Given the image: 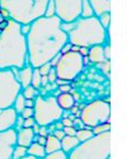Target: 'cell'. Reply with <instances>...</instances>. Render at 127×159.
Listing matches in <instances>:
<instances>
[{"instance_id": "cell-15", "label": "cell", "mask_w": 127, "mask_h": 159, "mask_svg": "<svg viewBox=\"0 0 127 159\" xmlns=\"http://www.w3.org/2000/svg\"><path fill=\"white\" fill-rule=\"evenodd\" d=\"M44 149L46 154H50V152L60 150V140L57 139L53 134H48L46 136V142H45Z\"/></svg>"}, {"instance_id": "cell-3", "label": "cell", "mask_w": 127, "mask_h": 159, "mask_svg": "<svg viewBox=\"0 0 127 159\" xmlns=\"http://www.w3.org/2000/svg\"><path fill=\"white\" fill-rule=\"evenodd\" d=\"M111 156V132L93 135L67 154V159H107Z\"/></svg>"}, {"instance_id": "cell-33", "label": "cell", "mask_w": 127, "mask_h": 159, "mask_svg": "<svg viewBox=\"0 0 127 159\" xmlns=\"http://www.w3.org/2000/svg\"><path fill=\"white\" fill-rule=\"evenodd\" d=\"M53 135L55 136V137L57 138V139H59L60 140L61 138L65 136V133L63 132V129H55L54 132H53Z\"/></svg>"}, {"instance_id": "cell-29", "label": "cell", "mask_w": 127, "mask_h": 159, "mask_svg": "<svg viewBox=\"0 0 127 159\" xmlns=\"http://www.w3.org/2000/svg\"><path fill=\"white\" fill-rule=\"evenodd\" d=\"M47 79H48V81H50V82L56 81V79H57L56 70H55V69H52V68H50V70L48 71V74H47Z\"/></svg>"}, {"instance_id": "cell-26", "label": "cell", "mask_w": 127, "mask_h": 159, "mask_svg": "<svg viewBox=\"0 0 127 159\" xmlns=\"http://www.w3.org/2000/svg\"><path fill=\"white\" fill-rule=\"evenodd\" d=\"M21 115L23 119H28V117H32L34 115V110L33 108H24V110L21 112Z\"/></svg>"}, {"instance_id": "cell-4", "label": "cell", "mask_w": 127, "mask_h": 159, "mask_svg": "<svg viewBox=\"0 0 127 159\" xmlns=\"http://www.w3.org/2000/svg\"><path fill=\"white\" fill-rule=\"evenodd\" d=\"M103 29L97 19H85L80 21L71 31L70 40L79 46H88L91 44H98L103 40Z\"/></svg>"}, {"instance_id": "cell-5", "label": "cell", "mask_w": 127, "mask_h": 159, "mask_svg": "<svg viewBox=\"0 0 127 159\" xmlns=\"http://www.w3.org/2000/svg\"><path fill=\"white\" fill-rule=\"evenodd\" d=\"M34 120L40 126H47L61 120L64 116V110L57 103L55 97L44 98L38 96L34 101Z\"/></svg>"}, {"instance_id": "cell-14", "label": "cell", "mask_w": 127, "mask_h": 159, "mask_svg": "<svg viewBox=\"0 0 127 159\" xmlns=\"http://www.w3.org/2000/svg\"><path fill=\"white\" fill-rule=\"evenodd\" d=\"M56 100L58 105L63 110H70L73 105H75V98L69 92H66V93L61 92L56 98Z\"/></svg>"}, {"instance_id": "cell-23", "label": "cell", "mask_w": 127, "mask_h": 159, "mask_svg": "<svg viewBox=\"0 0 127 159\" xmlns=\"http://www.w3.org/2000/svg\"><path fill=\"white\" fill-rule=\"evenodd\" d=\"M41 159H67V154L60 149V150H57V152H50V154H46Z\"/></svg>"}, {"instance_id": "cell-6", "label": "cell", "mask_w": 127, "mask_h": 159, "mask_svg": "<svg viewBox=\"0 0 127 159\" xmlns=\"http://www.w3.org/2000/svg\"><path fill=\"white\" fill-rule=\"evenodd\" d=\"M110 103L104 100H95L91 103H88L82 109L80 120L83 125L93 129L98 125L110 123Z\"/></svg>"}, {"instance_id": "cell-27", "label": "cell", "mask_w": 127, "mask_h": 159, "mask_svg": "<svg viewBox=\"0 0 127 159\" xmlns=\"http://www.w3.org/2000/svg\"><path fill=\"white\" fill-rule=\"evenodd\" d=\"M50 63H46L44 64V65L40 66V69H38V71H40V74L42 76H47V74H48V71L50 70Z\"/></svg>"}, {"instance_id": "cell-12", "label": "cell", "mask_w": 127, "mask_h": 159, "mask_svg": "<svg viewBox=\"0 0 127 159\" xmlns=\"http://www.w3.org/2000/svg\"><path fill=\"white\" fill-rule=\"evenodd\" d=\"M35 133L32 127H21L17 129V145L28 148L34 142Z\"/></svg>"}, {"instance_id": "cell-2", "label": "cell", "mask_w": 127, "mask_h": 159, "mask_svg": "<svg viewBox=\"0 0 127 159\" xmlns=\"http://www.w3.org/2000/svg\"><path fill=\"white\" fill-rule=\"evenodd\" d=\"M23 36L20 28L13 22L0 32V69L8 67H21L25 56Z\"/></svg>"}, {"instance_id": "cell-44", "label": "cell", "mask_w": 127, "mask_h": 159, "mask_svg": "<svg viewBox=\"0 0 127 159\" xmlns=\"http://www.w3.org/2000/svg\"><path fill=\"white\" fill-rule=\"evenodd\" d=\"M0 111H1V110H0Z\"/></svg>"}, {"instance_id": "cell-30", "label": "cell", "mask_w": 127, "mask_h": 159, "mask_svg": "<svg viewBox=\"0 0 127 159\" xmlns=\"http://www.w3.org/2000/svg\"><path fill=\"white\" fill-rule=\"evenodd\" d=\"M36 122L34 120V117H28V119H24V123H23V127H32Z\"/></svg>"}, {"instance_id": "cell-24", "label": "cell", "mask_w": 127, "mask_h": 159, "mask_svg": "<svg viewBox=\"0 0 127 159\" xmlns=\"http://www.w3.org/2000/svg\"><path fill=\"white\" fill-rule=\"evenodd\" d=\"M41 78H42V75H41L38 69L36 68L33 71V74H32V80H31V84H32V87H34L35 89H37V88L41 87Z\"/></svg>"}, {"instance_id": "cell-9", "label": "cell", "mask_w": 127, "mask_h": 159, "mask_svg": "<svg viewBox=\"0 0 127 159\" xmlns=\"http://www.w3.org/2000/svg\"><path fill=\"white\" fill-rule=\"evenodd\" d=\"M17 145V129H10L0 132V159H12V152Z\"/></svg>"}, {"instance_id": "cell-35", "label": "cell", "mask_w": 127, "mask_h": 159, "mask_svg": "<svg viewBox=\"0 0 127 159\" xmlns=\"http://www.w3.org/2000/svg\"><path fill=\"white\" fill-rule=\"evenodd\" d=\"M59 90H60L63 93H66V92H69L71 90V87L69 84H63V86H59Z\"/></svg>"}, {"instance_id": "cell-13", "label": "cell", "mask_w": 127, "mask_h": 159, "mask_svg": "<svg viewBox=\"0 0 127 159\" xmlns=\"http://www.w3.org/2000/svg\"><path fill=\"white\" fill-rule=\"evenodd\" d=\"M79 140L77 139L76 136L65 135L60 139V149L66 154H69L72 149H75L79 145Z\"/></svg>"}, {"instance_id": "cell-32", "label": "cell", "mask_w": 127, "mask_h": 159, "mask_svg": "<svg viewBox=\"0 0 127 159\" xmlns=\"http://www.w3.org/2000/svg\"><path fill=\"white\" fill-rule=\"evenodd\" d=\"M38 136H44V137H46L47 135H48V129H47V126H40V129H38Z\"/></svg>"}, {"instance_id": "cell-37", "label": "cell", "mask_w": 127, "mask_h": 159, "mask_svg": "<svg viewBox=\"0 0 127 159\" xmlns=\"http://www.w3.org/2000/svg\"><path fill=\"white\" fill-rule=\"evenodd\" d=\"M45 142H46V137H44V136H38V138H37V143L40 144V145L44 146V145H45Z\"/></svg>"}, {"instance_id": "cell-7", "label": "cell", "mask_w": 127, "mask_h": 159, "mask_svg": "<svg viewBox=\"0 0 127 159\" xmlns=\"http://www.w3.org/2000/svg\"><path fill=\"white\" fill-rule=\"evenodd\" d=\"M21 86L11 70L0 69V110L11 108Z\"/></svg>"}, {"instance_id": "cell-40", "label": "cell", "mask_w": 127, "mask_h": 159, "mask_svg": "<svg viewBox=\"0 0 127 159\" xmlns=\"http://www.w3.org/2000/svg\"><path fill=\"white\" fill-rule=\"evenodd\" d=\"M54 125H55V129H63V127H64L63 124H61V122H59V121L55 122Z\"/></svg>"}, {"instance_id": "cell-43", "label": "cell", "mask_w": 127, "mask_h": 159, "mask_svg": "<svg viewBox=\"0 0 127 159\" xmlns=\"http://www.w3.org/2000/svg\"><path fill=\"white\" fill-rule=\"evenodd\" d=\"M107 159H111V158H107Z\"/></svg>"}, {"instance_id": "cell-25", "label": "cell", "mask_w": 127, "mask_h": 159, "mask_svg": "<svg viewBox=\"0 0 127 159\" xmlns=\"http://www.w3.org/2000/svg\"><path fill=\"white\" fill-rule=\"evenodd\" d=\"M107 131H111L110 123H104V124L98 125V126H95V127H93V129H92V132H93L94 135L104 133V132H107Z\"/></svg>"}, {"instance_id": "cell-31", "label": "cell", "mask_w": 127, "mask_h": 159, "mask_svg": "<svg viewBox=\"0 0 127 159\" xmlns=\"http://www.w3.org/2000/svg\"><path fill=\"white\" fill-rule=\"evenodd\" d=\"M23 123H24V119L21 116V115H18L17 121H15V125H14V129H20L21 127H23Z\"/></svg>"}, {"instance_id": "cell-39", "label": "cell", "mask_w": 127, "mask_h": 159, "mask_svg": "<svg viewBox=\"0 0 127 159\" xmlns=\"http://www.w3.org/2000/svg\"><path fill=\"white\" fill-rule=\"evenodd\" d=\"M47 82H48L47 76H42V78H41V84H43V86H46Z\"/></svg>"}, {"instance_id": "cell-22", "label": "cell", "mask_w": 127, "mask_h": 159, "mask_svg": "<svg viewBox=\"0 0 127 159\" xmlns=\"http://www.w3.org/2000/svg\"><path fill=\"white\" fill-rule=\"evenodd\" d=\"M26 155H28L26 147L15 145V147H14V149H13V152H12V159H21V158H23L24 156H26Z\"/></svg>"}, {"instance_id": "cell-20", "label": "cell", "mask_w": 127, "mask_h": 159, "mask_svg": "<svg viewBox=\"0 0 127 159\" xmlns=\"http://www.w3.org/2000/svg\"><path fill=\"white\" fill-rule=\"evenodd\" d=\"M90 59L92 61H101L103 59V49L101 46H94L89 52Z\"/></svg>"}, {"instance_id": "cell-19", "label": "cell", "mask_w": 127, "mask_h": 159, "mask_svg": "<svg viewBox=\"0 0 127 159\" xmlns=\"http://www.w3.org/2000/svg\"><path fill=\"white\" fill-rule=\"evenodd\" d=\"M12 108L15 110V112H17L18 114H21V112L24 110V108H25V98L22 96L21 92H20V93L18 94L17 98H15Z\"/></svg>"}, {"instance_id": "cell-17", "label": "cell", "mask_w": 127, "mask_h": 159, "mask_svg": "<svg viewBox=\"0 0 127 159\" xmlns=\"http://www.w3.org/2000/svg\"><path fill=\"white\" fill-rule=\"evenodd\" d=\"M26 152H28V155H31V156L36 157L37 159H41L46 155L44 149V146L40 145L37 142H33L31 144L28 148H26Z\"/></svg>"}, {"instance_id": "cell-21", "label": "cell", "mask_w": 127, "mask_h": 159, "mask_svg": "<svg viewBox=\"0 0 127 159\" xmlns=\"http://www.w3.org/2000/svg\"><path fill=\"white\" fill-rule=\"evenodd\" d=\"M36 94H37V90L34 87L31 86V84L23 88V91H22V96L25 98V100H33L36 97Z\"/></svg>"}, {"instance_id": "cell-11", "label": "cell", "mask_w": 127, "mask_h": 159, "mask_svg": "<svg viewBox=\"0 0 127 159\" xmlns=\"http://www.w3.org/2000/svg\"><path fill=\"white\" fill-rule=\"evenodd\" d=\"M18 115L19 114L15 112V110L12 107L0 111V132L14 129Z\"/></svg>"}, {"instance_id": "cell-34", "label": "cell", "mask_w": 127, "mask_h": 159, "mask_svg": "<svg viewBox=\"0 0 127 159\" xmlns=\"http://www.w3.org/2000/svg\"><path fill=\"white\" fill-rule=\"evenodd\" d=\"M61 124H63V126H73V122L69 117H64L61 120Z\"/></svg>"}, {"instance_id": "cell-41", "label": "cell", "mask_w": 127, "mask_h": 159, "mask_svg": "<svg viewBox=\"0 0 127 159\" xmlns=\"http://www.w3.org/2000/svg\"><path fill=\"white\" fill-rule=\"evenodd\" d=\"M21 159H37V158L34 156H31V155H26V156H24L23 158H21Z\"/></svg>"}, {"instance_id": "cell-42", "label": "cell", "mask_w": 127, "mask_h": 159, "mask_svg": "<svg viewBox=\"0 0 127 159\" xmlns=\"http://www.w3.org/2000/svg\"><path fill=\"white\" fill-rule=\"evenodd\" d=\"M80 53H81V56H82V55H83V56H85V55H88V51H87V48H82V49H81V52H80Z\"/></svg>"}, {"instance_id": "cell-36", "label": "cell", "mask_w": 127, "mask_h": 159, "mask_svg": "<svg viewBox=\"0 0 127 159\" xmlns=\"http://www.w3.org/2000/svg\"><path fill=\"white\" fill-rule=\"evenodd\" d=\"M54 9H55V5L54 3H50V7L47 8V16H52L53 14V12H54Z\"/></svg>"}, {"instance_id": "cell-8", "label": "cell", "mask_w": 127, "mask_h": 159, "mask_svg": "<svg viewBox=\"0 0 127 159\" xmlns=\"http://www.w3.org/2000/svg\"><path fill=\"white\" fill-rule=\"evenodd\" d=\"M83 66L82 56L78 53H66L56 64V75L58 79L72 80L80 73Z\"/></svg>"}, {"instance_id": "cell-16", "label": "cell", "mask_w": 127, "mask_h": 159, "mask_svg": "<svg viewBox=\"0 0 127 159\" xmlns=\"http://www.w3.org/2000/svg\"><path fill=\"white\" fill-rule=\"evenodd\" d=\"M32 74H33V71L28 67L24 68L21 71H19V74H18V76L15 78H17V80L19 81L21 88H25V87L30 86L31 80H32Z\"/></svg>"}, {"instance_id": "cell-28", "label": "cell", "mask_w": 127, "mask_h": 159, "mask_svg": "<svg viewBox=\"0 0 127 159\" xmlns=\"http://www.w3.org/2000/svg\"><path fill=\"white\" fill-rule=\"evenodd\" d=\"M63 132L65 133V135H69V136H75L76 135V129L75 126H64L63 127Z\"/></svg>"}, {"instance_id": "cell-1", "label": "cell", "mask_w": 127, "mask_h": 159, "mask_svg": "<svg viewBox=\"0 0 127 159\" xmlns=\"http://www.w3.org/2000/svg\"><path fill=\"white\" fill-rule=\"evenodd\" d=\"M66 35L60 30L57 18L42 19L30 31V58L34 67H40L52 59L61 48Z\"/></svg>"}, {"instance_id": "cell-38", "label": "cell", "mask_w": 127, "mask_h": 159, "mask_svg": "<svg viewBox=\"0 0 127 159\" xmlns=\"http://www.w3.org/2000/svg\"><path fill=\"white\" fill-rule=\"evenodd\" d=\"M34 101L33 100H25V108H33Z\"/></svg>"}, {"instance_id": "cell-18", "label": "cell", "mask_w": 127, "mask_h": 159, "mask_svg": "<svg viewBox=\"0 0 127 159\" xmlns=\"http://www.w3.org/2000/svg\"><path fill=\"white\" fill-rule=\"evenodd\" d=\"M93 135L94 134H93V132H92V129H77L75 136L77 137V139L79 140V143H82V142H85V140H88L89 138H91Z\"/></svg>"}, {"instance_id": "cell-10", "label": "cell", "mask_w": 127, "mask_h": 159, "mask_svg": "<svg viewBox=\"0 0 127 159\" xmlns=\"http://www.w3.org/2000/svg\"><path fill=\"white\" fill-rule=\"evenodd\" d=\"M81 0H56L57 13L64 20H72L80 12Z\"/></svg>"}]
</instances>
